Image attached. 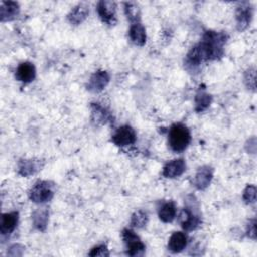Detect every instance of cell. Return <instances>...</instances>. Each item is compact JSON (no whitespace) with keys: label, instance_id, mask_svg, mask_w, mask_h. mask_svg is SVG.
Returning a JSON list of instances; mask_svg holds the SVG:
<instances>
[{"label":"cell","instance_id":"9","mask_svg":"<svg viewBox=\"0 0 257 257\" xmlns=\"http://www.w3.org/2000/svg\"><path fill=\"white\" fill-rule=\"evenodd\" d=\"M180 221H181L182 228L186 231H193L197 229L201 224L200 216L190 208L183 209L180 216Z\"/></svg>","mask_w":257,"mask_h":257},{"label":"cell","instance_id":"16","mask_svg":"<svg viewBox=\"0 0 257 257\" xmlns=\"http://www.w3.org/2000/svg\"><path fill=\"white\" fill-rule=\"evenodd\" d=\"M19 5L14 1H2L0 6L1 21H10L19 14Z\"/></svg>","mask_w":257,"mask_h":257},{"label":"cell","instance_id":"21","mask_svg":"<svg viewBox=\"0 0 257 257\" xmlns=\"http://www.w3.org/2000/svg\"><path fill=\"white\" fill-rule=\"evenodd\" d=\"M32 220L35 229L41 232L45 231L48 222V211L45 208L34 211L32 214Z\"/></svg>","mask_w":257,"mask_h":257},{"label":"cell","instance_id":"18","mask_svg":"<svg viewBox=\"0 0 257 257\" xmlns=\"http://www.w3.org/2000/svg\"><path fill=\"white\" fill-rule=\"evenodd\" d=\"M88 13H89L88 6L83 3H80L71 9V11L67 15V19L71 24L78 25L85 20Z\"/></svg>","mask_w":257,"mask_h":257},{"label":"cell","instance_id":"20","mask_svg":"<svg viewBox=\"0 0 257 257\" xmlns=\"http://www.w3.org/2000/svg\"><path fill=\"white\" fill-rule=\"evenodd\" d=\"M128 35H130L131 40L136 45L142 46L146 42V38H147V36H146V29H145V27L140 22L133 23L131 25L130 30H128Z\"/></svg>","mask_w":257,"mask_h":257},{"label":"cell","instance_id":"1","mask_svg":"<svg viewBox=\"0 0 257 257\" xmlns=\"http://www.w3.org/2000/svg\"><path fill=\"white\" fill-rule=\"evenodd\" d=\"M224 32L207 31L202 40L188 52L185 64L188 67H196L203 61L218 59L223 55V46L227 41Z\"/></svg>","mask_w":257,"mask_h":257},{"label":"cell","instance_id":"25","mask_svg":"<svg viewBox=\"0 0 257 257\" xmlns=\"http://www.w3.org/2000/svg\"><path fill=\"white\" fill-rule=\"evenodd\" d=\"M243 200L246 204H252L256 201V187L248 185L243 192Z\"/></svg>","mask_w":257,"mask_h":257},{"label":"cell","instance_id":"13","mask_svg":"<svg viewBox=\"0 0 257 257\" xmlns=\"http://www.w3.org/2000/svg\"><path fill=\"white\" fill-rule=\"evenodd\" d=\"M112 114L99 103H91V120L95 124H106L113 121Z\"/></svg>","mask_w":257,"mask_h":257},{"label":"cell","instance_id":"15","mask_svg":"<svg viewBox=\"0 0 257 257\" xmlns=\"http://www.w3.org/2000/svg\"><path fill=\"white\" fill-rule=\"evenodd\" d=\"M18 223V212H10L5 213L1 217L0 223V232L2 236H7L11 234Z\"/></svg>","mask_w":257,"mask_h":257},{"label":"cell","instance_id":"8","mask_svg":"<svg viewBox=\"0 0 257 257\" xmlns=\"http://www.w3.org/2000/svg\"><path fill=\"white\" fill-rule=\"evenodd\" d=\"M109 74L104 70L95 71L89 78L87 83V90L91 92H100L109 82Z\"/></svg>","mask_w":257,"mask_h":257},{"label":"cell","instance_id":"4","mask_svg":"<svg viewBox=\"0 0 257 257\" xmlns=\"http://www.w3.org/2000/svg\"><path fill=\"white\" fill-rule=\"evenodd\" d=\"M122 239L128 256H139L145 252V245L139 236L131 229H123L121 232Z\"/></svg>","mask_w":257,"mask_h":257},{"label":"cell","instance_id":"26","mask_svg":"<svg viewBox=\"0 0 257 257\" xmlns=\"http://www.w3.org/2000/svg\"><path fill=\"white\" fill-rule=\"evenodd\" d=\"M244 81L248 88L255 90V69L249 68L244 76Z\"/></svg>","mask_w":257,"mask_h":257},{"label":"cell","instance_id":"3","mask_svg":"<svg viewBox=\"0 0 257 257\" xmlns=\"http://www.w3.org/2000/svg\"><path fill=\"white\" fill-rule=\"evenodd\" d=\"M54 195L53 185L47 181H38L29 191V199L37 204L49 202Z\"/></svg>","mask_w":257,"mask_h":257},{"label":"cell","instance_id":"19","mask_svg":"<svg viewBox=\"0 0 257 257\" xmlns=\"http://www.w3.org/2000/svg\"><path fill=\"white\" fill-rule=\"evenodd\" d=\"M176 214H177L176 205L172 201L162 204L158 211L159 218L164 223H171L175 219Z\"/></svg>","mask_w":257,"mask_h":257},{"label":"cell","instance_id":"5","mask_svg":"<svg viewBox=\"0 0 257 257\" xmlns=\"http://www.w3.org/2000/svg\"><path fill=\"white\" fill-rule=\"evenodd\" d=\"M137 140L135 130L130 125H122L118 127L111 137V141L118 147H125L133 145Z\"/></svg>","mask_w":257,"mask_h":257},{"label":"cell","instance_id":"7","mask_svg":"<svg viewBox=\"0 0 257 257\" xmlns=\"http://www.w3.org/2000/svg\"><path fill=\"white\" fill-rule=\"evenodd\" d=\"M252 6L249 2H241L236 9V20L237 29L239 31L245 30L251 22L252 19Z\"/></svg>","mask_w":257,"mask_h":257},{"label":"cell","instance_id":"17","mask_svg":"<svg viewBox=\"0 0 257 257\" xmlns=\"http://www.w3.org/2000/svg\"><path fill=\"white\" fill-rule=\"evenodd\" d=\"M188 243V238L183 232H175L169 239L168 249L173 253L182 252Z\"/></svg>","mask_w":257,"mask_h":257},{"label":"cell","instance_id":"22","mask_svg":"<svg viewBox=\"0 0 257 257\" xmlns=\"http://www.w3.org/2000/svg\"><path fill=\"white\" fill-rule=\"evenodd\" d=\"M212 102V96L205 91H199L195 96V110L201 112L207 109Z\"/></svg>","mask_w":257,"mask_h":257},{"label":"cell","instance_id":"14","mask_svg":"<svg viewBox=\"0 0 257 257\" xmlns=\"http://www.w3.org/2000/svg\"><path fill=\"white\" fill-rule=\"evenodd\" d=\"M43 164L40 160L36 159H25L21 160L18 164V174L22 177H28L35 173H37L39 170H41Z\"/></svg>","mask_w":257,"mask_h":257},{"label":"cell","instance_id":"28","mask_svg":"<svg viewBox=\"0 0 257 257\" xmlns=\"http://www.w3.org/2000/svg\"><path fill=\"white\" fill-rule=\"evenodd\" d=\"M247 235L249 238L255 240V238H256V221H255V219H252L249 222L248 228H247Z\"/></svg>","mask_w":257,"mask_h":257},{"label":"cell","instance_id":"11","mask_svg":"<svg viewBox=\"0 0 257 257\" xmlns=\"http://www.w3.org/2000/svg\"><path fill=\"white\" fill-rule=\"evenodd\" d=\"M213 179V169L209 166H203L197 171L193 184L198 190H205Z\"/></svg>","mask_w":257,"mask_h":257},{"label":"cell","instance_id":"23","mask_svg":"<svg viewBox=\"0 0 257 257\" xmlns=\"http://www.w3.org/2000/svg\"><path fill=\"white\" fill-rule=\"evenodd\" d=\"M148 214L142 210H139V211H136L133 215H132V219H131V225L134 227V228H137V229H141V228H144L147 223H148Z\"/></svg>","mask_w":257,"mask_h":257},{"label":"cell","instance_id":"24","mask_svg":"<svg viewBox=\"0 0 257 257\" xmlns=\"http://www.w3.org/2000/svg\"><path fill=\"white\" fill-rule=\"evenodd\" d=\"M124 13L130 21L134 23L140 21V8L137 4L132 2L124 3Z\"/></svg>","mask_w":257,"mask_h":257},{"label":"cell","instance_id":"6","mask_svg":"<svg viewBox=\"0 0 257 257\" xmlns=\"http://www.w3.org/2000/svg\"><path fill=\"white\" fill-rule=\"evenodd\" d=\"M115 3L112 1H99L96 6L97 14L103 23L113 25L116 23L115 17Z\"/></svg>","mask_w":257,"mask_h":257},{"label":"cell","instance_id":"12","mask_svg":"<svg viewBox=\"0 0 257 257\" xmlns=\"http://www.w3.org/2000/svg\"><path fill=\"white\" fill-rule=\"evenodd\" d=\"M35 67L31 62H21L15 71V77L17 80L23 83H29L35 78Z\"/></svg>","mask_w":257,"mask_h":257},{"label":"cell","instance_id":"2","mask_svg":"<svg viewBox=\"0 0 257 257\" xmlns=\"http://www.w3.org/2000/svg\"><path fill=\"white\" fill-rule=\"evenodd\" d=\"M191 142V133L183 123H175L171 126L168 136V143L175 153L184 152Z\"/></svg>","mask_w":257,"mask_h":257},{"label":"cell","instance_id":"27","mask_svg":"<svg viewBox=\"0 0 257 257\" xmlns=\"http://www.w3.org/2000/svg\"><path fill=\"white\" fill-rule=\"evenodd\" d=\"M89 256H108V250L105 245H98L91 249V251L88 253Z\"/></svg>","mask_w":257,"mask_h":257},{"label":"cell","instance_id":"10","mask_svg":"<svg viewBox=\"0 0 257 257\" xmlns=\"http://www.w3.org/2000/svg\"><path fill=\"white\" fill-rule=\"evenodd\" d=\"M186 171V162L184 159H176L168 162L163 168V176L165 178L174 179L180 177Z\"/></svg>","mask_w":257,"mask_h":257}]
</instances>
